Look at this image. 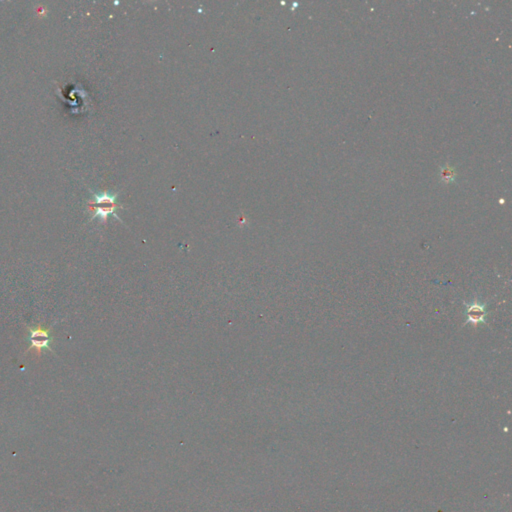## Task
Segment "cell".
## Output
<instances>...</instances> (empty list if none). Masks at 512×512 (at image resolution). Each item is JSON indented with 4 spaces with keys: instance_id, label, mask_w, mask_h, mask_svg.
Returning <instances> with one entry per match:
<instances>
[{
    "instance_id": "obj_2",
    "label": "cell",
    "mask_w": 512,
    "mask_h": 512,
    "mask_svg": "<svg viewBox=\"0 0 512 512\" xmlns=\"http://www.w3.org/2000/svg\"><path fill=\"white\" fill-rule=\"evenodd\" d=\"M27 342L29 343V348L27 351L33 349L38 354L44 351L53 352V335L51 327H43L42 325H37L35 327H27Z\"/></svg>"
},
{
    "instance_id": "obj_1",
    "label": "cell",
    "mask_w": 512,
    "mask_h": 512,
    "mask_svg": "<svg viewBox=\"0 0 512 512\" xmlns=\"http://www.w3.org/2000/svg\"><path fill=\"white\" fill-rule=\"evenodd\" d=\"M93 199L89 202V210L91 211L92 216L90 220L99 219L100 222H105L108 216L113 215L118 220L120 218L116 214V209L120 208V205L116 203V195L110 194L108 192L102 193H92Z\"/></svg>"
},
{
    "instance_id": "obj_3",
    "label": "cell",
    "mask_w": 512,
    "mask_h": 512,
    "mask_svg": "<svg viewBox=\"0 0 512 512\" xmlns=\"http://www.w3.org/2000/svg\"><path fill=\"white\" fill-rule=\"evenodd\" d=\"M441 177H442L443 181H446V182L452 181L454 179V171H453V169L450 168V167H446V168L442 169Z\"/></svg>"
}]
</instances>
